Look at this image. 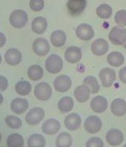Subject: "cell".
Returning <instances> with one entry per match:
<instances>
[{
	"label": "cell",
	"mask_w": 126,
	"mask_h": 153,
	"mask_svg": "<svg viewBox=\"0 0 126 153\" xmlns=\"http://www.w3.org/2000/svg\"><path fill=\"white\" fill-rule=\"evenodd\" d=\"M45 66L48 73L57 74L59 73L63 67V61L59 56L52 54L46 59Z\"/></svg>",
	"instance_id": "6da1fadb"
},
{
	"label": "cell",
	"mask_w": 126,
	"mask_h": 153,
	"mask_svg": "<svg viewBox=\"0 0 126 153\" xmlns=\"http://www.w3.org/2000/svg\"><path fill=\"white\" fill-rule=\"evenodd\" d=\"M10 23L15 28H22L28 21L26 13L22 10H17L12 12L10 17Z\"/></svg>",
	"instance_id": "7a4b0ae2"
},
{
	"label": "cell",
	"mask_w": 126,
	"mask_h": 153,
	"mask_svg": "<svg viewBox=\"0 0 126 153\" xmlns=\"http://www.w3.org/2000/svg\"><path fill=\"white\" fill-rule=\"evenodd\" d=\"M44 110L40 107H34L31 109L25 117V121L28 124L32 126L38 125L44 119Z\"/></svg>",
	"instance_id": "3957f363"
},
{
	"label": "cell",
	"mask_w": 126,
	"mask_h": 153,
	"mask_svg": "<svg viewBox=\"0 0 126 153\" xmlns=\"http://www.w3.org/2000/svg\"><path fill=\"white\" fill-rule=\"evenodd\" d=\"M109 40L113 45H122L126 42V30L124 28L115 27L109 34Z\"/></svg>",
	"instance_id": "277c9868"
},
{
	"label": "cell",
	"mask_w": 126,
	"mask_h": 153,
	"mask_svg": "<svg viewBox=\"0 0 126 153\" xmlns=\"http://www.w3.org/2000/svg\"><path fill=\"white\" fill-rule=\"evenodd\" d=\"M34 93L38 100L41 101H46L49 100L52 95V88L47 83H40L35 87Z\"/></svg>",
	"instance_id": "5b68a950"
},
{
	"label": "cell",
	"mask_w": 126,
	"mask_h": 153,
	"mask_svg": "<svg viewBox=\"0 0 126 153\" xmlns=\"http://www.w3.org/2000/svg\"><path fill=\"white\" fill-rule=\"evenodd\" d=\"M99 77L103 85L108 88L111 87L116 80V73L113 69L105 68L100 71Z\"/></svg>",
	"instance_id": "8992f818"
},
{
	"label": "cell",
	"mask_w": 126,
	"mask_h": 153,
	"mask_svg": "<svg viewBox=\"0 0 126 153\" xmlns=\"http://www.w3.org/2000/svg\"><path fill=\"white\" fill-rule=\"evenodd\" d=\"M50 50L49 42L45 38H37L33 43V51L39 56H46L50 51Z\"/></svg>",
	"instance_id": "52a82bcc"
},
{
	"label": "cell",
	"mask_w": 126,
	"mask_h": 153,
	"mask_svg": "<svg viewBox=\"0 0 126 153\" xmlns=\"http://www.w3.org/2000/svg\"><path fill=\"white\" fill-rule=\"evenodd\" d=\"M85 130L90 134H96L101 130L102 123L100 119L95 115L88 117L84 122Z\"/></svg>",
	"instance_id": "ba28073f"
},
{
	"label": "cell",
	"mask_w": 126,
	"mask_h": 153,
	"mask_svg": "<svg viewBox=\"0 0 126 153\" xmlns=\"http://www.w3.org/2000/svg\"><path fill=\"white\" fill-rule=\"evenodd\" d=\"M86 6V0H69L67 8L69 13L72 16L80 15L84 11Z\"/></svg>",
	"instance_id": "9c48e42d"
},
{
	"label": "cell",
	"mask_w": 126,
	"mask_h": 153,
	"mask_svg": "<svg viewBox=\"0 0 126 153\" xmlns=\"http://www.w3.org/2000/svg\"><path fill=\"white\" fill-rule=\"evenodd\" d=\"M72 85L71 78L67 75H61L55 79L53 82V86L56 91L64 93L69 91Z\"/></svg>",
	"instance_id": "30bf717a"
},
{
	"label": "cell",
	"mask_w": 126,
	"mask_h": 153,
	"mask_svg": "<svg viewBox=\"0 0 126 153\" xmlns=\"http://www.w3.org/2000/svg\"><path fill=\"white\" fill-rule=\"evenodd\" d=\"M76 34L80 39L84 41L91 40L94 36V31L92 26L86 23L79 25L76 30Z\"/></svg>",
	"instance_id": "8fae6325"
},
{
	"label": "cell",
	"mask_w": 126,
	"mask_h": 153,
	"mask_svg": "<svg viewBox=\"0 0 126 153\" xmlns=\"http://www.w3.org/2000/svg\"><path fill=\"white\" fill-rule=\"evenodd\" d=\"M107 142L112 146H118L124 141V136L120 130L116 129H112L106 134Z\"/></svg>",
	"instance_id": "7c38bea8"
},
{
	"label": "cell",
	"mask_w": 126,
	"mask_h": 153,
	"mask_svg": "<svg viewBox=\"0 0 126 153\" xmlns=\"http://www.w3.org/2000/svg\"><path fill=\"white\" fill-rule=\"evenodd\" d=\"M108 42L103 38H98L94 41L91 45V50L94 54L102 56L106 53L109 50Z\"/></svg>",
	"instance_id": "4fadbf2b"
},
{
	"label": "cell",
	"mask_w": 126,
	"mask_h": 153,
	"mask_svg": "<svg viewBox=\"0 0 126 153\" xmlns=\"http://www.w3.org/2000/svg\"><path fill=\"white\" fill-rule=\"evenodd\" d=\"M64 57L70 63H77L82 58L81 50L77 47L71 46L65 51Z\"/></svg>",
	"instance_id": "5bb4252c"
},
{
	"label": "cell",
	"mask_w": 126,
	"mask_h": 153,
	"mask_svg": "<svg viewBox=\"0 0 126 153\" xmlns=\"http://www.w3.org/2000/svg\"><path fill=\"white\" fill-rule=\"evenodd\" d=\"M22 59L21 52L15 48H10L5 54L6 63L12 66H16L20 63Z\"/></svg>",
	"instance_id": "9a60e30c"
},
{
	"label": "cell",
	"mask_w": 126,
	"mask_h": 153,
	"mask_svg": "<svg viewBox=\"0 0 126 153\" xmlns=\"http://www.w3.org/2000/svg\"><path fill=\"white\" fill-rule=\"evenodd\" d=\"M60 124L56 119L47 120L42 125V129L44 134L48 135H53L59 131Z\"/></svg>",
	"instance_id": "2e32d148"
},
{
	"label": "cell",
	"mask_w": 126,
	"mask_h": 153,
	"mask_svg": "<svg viewBox=\"0 0 126 153\" xmlns=\"http://www.w3.org/2000/svg\"><path fill=\"white\" fill-rule=\"evenodd\" d=\"M90 106L96 113H103L108 108V102L105 98L101 96H98L92 99Z\"/></svg>",
	"instance_id": "e0dca14e"
},
{
	"label": "cell",
	"mask_w": 126,
	"mask_h": 153,
	"mask_svg": "<svg viewBox=\"0 0 126 153\" xmlns=\"http://www.w3.org/2000/svg\"><path fill=\"white\" fill-rule=\"evenodd\" d=\"M81 124V119L79 115L73 113L68 115L64 120V125L69 130L73 131L78 129Z\"/></svg>",
	"instance_id": "ac0fdd59"
},
{
	"label": "cell",
	"mask_w": 126,
	"mask_h": 153,
	"mask_svg": "<svg viewBox=\"0 0 126 153\" xmlns=\"http://www.w3.org/2000/svg\"><path fill=\"white\" fill-rule=\"evenodd\" d=\"M29 108V102L26 100L21 98H16L12 101L10 108L13 113L21 114L24 113Z\"/></svg>",
	"instance_id": "d6986e66"
},
{
	"label": "cell",
	"mask_w": 126,
	"mask_h": 153,
	"mask_svg": "<svg viewBox=\"0 0 126 153\" xmlns=\"http://www.w3.org/2000/svg\"><path fill=\"white\" fill-rule=\"evenodd\" d=\"M111 110L116 117L124 116L126 113V102L121 98L115 99L111 103Z\"/></svg>",
	"instance_id": "ffe728a7"
},
{
	"label": "cell",
	"mask_w": 126,
	"mask_h": 153,
	"mask_svg": "<svg viewBox=\"0 0 126 153\" xmlns=\"http://www.w3.org/2000/svg\"><path fill=\"white\" fill-rule=\"evenodd\" d=\"M90 90L86 85H82L77 86L75 90V97L79 102H85L89 99Z\"/></svg>",
	"instance_id": "44dd1931"
},
{
	"label": "cell",
	"mask_w": 126,
	"mask_h": 153,
	"mask_svg": "<svg viewBox=\"0 0 126 153\" xmlns=\"http://www.w3.org/2000/svg\"><path fill=\"white\" fill-rule=\"evenodd\" d=\"M48 22L46 19L42 17H37L33 20L32 23V29L34 32L38 34H42L46 31Z\"/></svg>",
	"instance_id": "7402d4cb"
},
{
	"label": "cell",
	"mask_w": 126,
	"mask_h": 153,
	"mask_svg": "<svg viewBox=\"0 0 126 153\" xmlns=\"http://www.w3.org/2000/svg\"><path fill=\"white\" fill-rule=\"evenodd\" d=\"M50 39L52 44L54 47H61L65 44L67 36L63 31L56 30L52 33Z\"/></svg>",
	"instance_id": "603a6c76"
},
{
	"label": "cell",
	"mask_w": 126,
	"mask_h": 153,
	"mask_svg": "<svg viewBox=\"0 0 126 153\" xmlns=\"http://www.w3.org/2000/svg\"><path fill=\"white\" fill-rule=\"evenodd\" d=\"M107 61L113 67H119L124 63L125 57L120 52H112L107 56Z\"/></svg>",
	"instance_id": "cb8c5ba5"
},
{
	"label": "cell",
	"mask_w": 126,
	"mask_h": 153,
	"mask_svg": "<svg viewBox=\"0 0 126 153\" xmlns=\"http://www.w3.org/2000/svg\"><path fill=\"white\" fill-rule=\"evenodd\" d=\"M44 75L43 69L40 65H33L29 68L27 71V76L31 80L38 81L42 78Z\"/></svg>",
	"instance_id": "d4e9b609"
},
{
	"label": "cell",
	"mask_w": 126,
	"mask_h": 153,
	"mask_svg": "<svg viewBox=\"0 0 126 153\" xmlns=\"http://www.w3.org/2000/svg\"><path fill=\"white\" fill-rule=\"evenodd\" d=\"M45 143V138L40 134H33L27 140V146L29 147H43Z\"/></svg>",
	"instance_id": "484cf974"
},
{
	"label": "cell",
	"mask_w": 126,
	"mask_h": 153,
	"mask_svg": "<svg viewBox=\"0 0 126 153\" xmlns=\"http://www.w3.org/2000/svg\"><path fill=\"white\" fill-rule=\"evenodd\" d=\"M74 101L72 98L66 96L61 98L58 104V108L62 113H67L74 107Z\"/></svg>",
	"instance_id": "4316f807"
},
{
	"label": "cell",
	"mask_w": 126,
	"mask_h": 153,
	"mask_svg": "<svg viewBox=\"0 0 126 153\" xmlns=\"http://www.w3.org/2000/svg\"><path fill=\"white\" fill-rule=\"evenodd\" d=\"M72 138L70 134L63 132L59 134L56 141V146L58 147H69L72 144Z\"/></svg>",
	"instance_id": "83f0119b"
},
{
	"label": "cell",
	"mask_w": 126,
	"mask_h": 153,
	"mask_svg": "<svg viewBox=\"0 0 126 153\" xmlns=\"http://www.w3.org/2000/svg\"><path fill=\"white\" fill-rule=\"evenodd\" d=\"M7 146L10 147H22L24 144L23 137L19 134H10L7 139Z\"/></svg>",
	"instance_id": "f1b7e54d"
},
{
	"label": "cell",
	"mask_w": 126,
	"mask_h": 153,
	"mask_svg": "<svg viewBox=\"0 0 126 153\" xmlns=\"http://www.w3.org/2000/svg\"><path fill=\"white\" fill-rule=\"evenodd\" d=\"M15 90L20 95H28L32 91V85L27 81H21L15 85Z\"/></svg>",
	"instance_id": "f546056e"
},
{
	"label": "cell",
	"mask_w": 126,
	"mask_h": 153,
	"mask_svg": "<svg viewBox=\"0 0 126 153\" xmlns=\"http://www.w3.org/2000/svg\"><path fill=\"white\" fill-rule=\"evenodd\" d=\"M84 84L88 86L92 94H96L100 90V85L97 79L93 76H88L83 81Z\"/></svg>",
	"instance_id": "4dcf8cb0"
},
{
	"label": "cell",
	"mask_w": 126,
	"mask_h": 153,
	"mask_svg": "<svg viewBox=\"0 0 126 153\" xmlns=\"http://www.w3.org/2000/svg\"><path fill=\"white\" fill-rule=\"evenodd\" d=\"M96 13L102 19H108L112 14V8L107 4H101L96 9Z\"/></svg>",
	"instance_id": "1f68e13d"
},
{
	"label": "cell",
	"mask_w": 126,
	"mask_h": 153,
	"mask_svg": "<svg viewBox=\"0 0 126 153\" xmlns=\"http://www.w3.org/2000/svg\"><path fill=\"white\" fill-rule=\"evenodd\" d=\"M5 122L8 126L13 129H19L22 125L21 119L14 115H8L6 117Z\"/></svg>",
	"instance_id": "d6a6232c"
},
{
	"label": "cell",
	"mask_w": 126,
	"mask_h": 153,
	"mask_svg": "<svg viewBox=\"0 0 126 153\" xmlns=\"http://www.w3.org/2000/svg\"><path fill=\"white\" fill-rule=\"evenodd\" d=\"M115 21L121 27L126 26V10H120L115 16Z\"/></svg>",
	"instance_id": "836d02e7"
},
{
	"label": "cell",
	"mask_w": 126,
	"mask_h": 153,
	"mask_svg": "<svg viewBox=\"0 0 126 153\" xmlns=\"http://www.w3.org/2000/svg\"><path fill=\"white\" fill-rule=\"evenodd\" d=\"M43 0H31L29 2V7L34 12H39L44 8Z\"/></svg>",
	"instance_id": "e575fe53"
},
{
	"label": "cell",
	"mask_w": 126,
	"mask_h": 153,
	"mask_svg": "<svg viewBox=\"0 0 126 153\" xmlns=\"http://www.w3.org/2000/svg\"><path fill=\"white\" fill-rule=\"evenodd\" d=\"M86 146L87 147H103L104 146L103 140L97 137L91 138L86 143Z\"/></svg>",
	"instance_id": "d590c367"
},
{
	"label": "cell",
	"mask_w": 126,
	"mask_h": 153,
	"mask_svg": "<svg viewBox=\"0 0 126 153\" xmlns=\"http://www.w3.org/2000/svg\"><path fill=\"white\" fill-rule=\"evenodd\" d=\"M0 81H1V91L3 92L7 88L8 85L7 79L6 77L1 76L0 78Z\"/></svg>",
	"instance_id": "8d00e7d4"
},
{
	"label": "cell",
	"mask_w": 126,
	"mask_h": 153,
	"mask_svg": "<svg viewBox=\"0 0 126 153\" xmlns=\"http://www.w3.org/2000/svg\"><path fill=\"white\" fill-rule=\"evenodd\" d=\"M119 78L122 83L126 84V66L122 67L120 69L119 73Z\"/></svg>",
	"instance_id": "74e56055"
},
{
	"label": "cell",
	"mask_w": 126,
	"mask_h": 153,
	"mask_svg": "<svg viewBox=\"0 0 126 153\" xmlns=\"http://www.w3.org/2000/svg\"><path fill=\"white\" fill-rule=\"evenodd\" d=\"M6 42V37L2 33H1V47L4 46Z\"/></svg>",
	"instance_id": "f35d334b"
},
{
	"label": "cell",
	"mask_w": 126,
	"mask_h": 153,
	"mask_svg": "<svg viewBox=\"0 0 126 153\" xmlns=\"http://www.w3.org/2000/svg\"><path fill=\"white\" fill-rule=\"evenodd\" d=\"M1 104H2V102H3V98L2 94L1 95Z\"/></svg>",
	"instance_id": "ab89813d"
},
{
	"label": "cell",
	"mask_w": 126,
	"mask_h": 153,
	"mask_svg": "<svg viewBox=\"0 0 126 153\" xmlns=\"http://www.w3.org/2000/svg\"><path fill=\"white\" fill-rule=\"evenodd\" d=\"M124 48H125V49H126V43H125V44L124 45Z\"/></svg>",
	"instance_id": "60d3db41"
}]
</instances>
